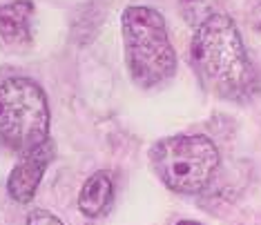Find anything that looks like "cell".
I'll return each instance as SVG.
<instances>
[{"instance_id": "obj_7", "label": "cell", "mask_w": 261, "mask_h": 225, "mask_svg": "<svg viewBox=\"0 0 261 225\" xmlns=\"http://www.w3.org/2000/svg\"><path fill=\"white\" fill-rule=\"evenodd\" d=\"M112 196H114V181H112V174L108 170L94 172L81 187L79 210L85 216L96 218L108 210V205L112 203Z\"/></svg>"}, {"instance_id": "obj_6", "label": "cell", "mask_w": 261, "mask_h": 225, "mask_svg": "<svg viewBox=\"0 0 261 225\" xmlns=\"http://www.w3.org/2000/svg\"><path fill=\"white\" fill-rule=\"evenodd\" d=\"M34 5L29 0H14L0 7V40L9 47L32 43Z\"/></svg>"}, {"instance_id": "obj_3", "label": "cell", "mask_w": 261, "mask_h": 225, "mask_svg": "<svg viewBox=\"0 0 261 225\" xmlns=\"http://www.w3.org/2000/svg\"><path fill=\"white\" fill-rule=\"evenodd\" d=\"M152 167L168 189L176 194H199L219 170V150L203 134H176L154 143Z\"/></svg>"}, {"instance_id": "obj_1", "label": "cell", "mask_w": 261, "mask_h": 225, "mask_svg": "<svg viewBox=\"0 0 261 225\" xmlns=\"http://www.w3.org/2000/svg\"><path fill=\"white\" fill-rule=\"evenodd\" d=\"M192 63L201 82L225 100L243 103L259 87L257 69L228 14H215L194 29Z\"/></svg>"}, {"instance_id": "obj_8", "label": "cell", "mask_w": 261, "mask_h": 225, "mask_svg": "<svg viewBox=\"0 0 261 225\" xmlns=\"http://www.w3.org/2000/svg\"><path fill=\"white\" fill-rule=\"evenodd\" d=\"M219 7H221V0H179V11L183 20L194 29L219 14Z\"/></svg>"}, {"instance_id": "obj_10", "label": "cell", "mask_w": 261, "mask_h": 225, "mask_svg": "<svg viewBox=\"0 0 261 225\" xmlns=\"http://www.w3.org/2000/svg\"><path fill=\"white\" fill-rule=\"evenodd\" d=\"M176 225H201V223H197V221H179Z\"/></svg>"}, {"instance_id": "obj_4", "label": "cell", "mask_w": 261, "mask_h": 225, "mask_svg": "<svg viewBox=\"0 0 261 225\" xmlns=\"http://www.w3.org/2000/svg\"><path fill=\"white\" fill-rule=\"evenodd\" d=\"M49 138V103L43 87L27 76L0 82V143L25 154Z\"/></svg>"}, {"instance_id": "obj_5", "label": "cell", "mask_w": 261, "mask_h": 225, "mask_svg": "<svg viewBox=\"0 0 261 225\" xmlns=\"http://www.w3.org/2000/svg\"><path fill=\"white\" fill-rule=\"evenodd\" d=\"M54 156H56V147L51 143V138H47L45 143L20 154V161L16 163V167L11 170L7 179V192L11 201L25 205L36 196V189L40 181H43L49 163L54 161Z\"/></svg>"}, {"instance_id": "obj_9", "label": "cell", "mask_w": 261, "mask_h": 225, "mask_svg": "<svg viewBox=\"0 0 261 225\" xmlns=\"http://www.w3.org/2000/svg\"><path fill=\"white\" fill-rule=\"evenodd\" d=\"M27 225H65V223L47 210H32L27 214Z\"/></svg>"}, {"instance_id": "obj_2", "label": "cell", "mask_w": 261, "mask_h": 225, "mask_svg": "<svg viewBox=\"0 0 261 225\" xmlns=\"http://www.w3.org/2000/svg\"><path fill=\"white\" fill-rule=\"evenodd\" d=\"M125 63L132 80L143 90L163 85L176 72V51L172 47L165 18L154 7L132 5L121 18Z\"/></svg>"}]
</instances>
